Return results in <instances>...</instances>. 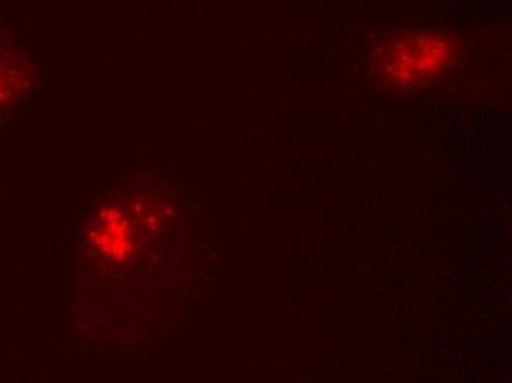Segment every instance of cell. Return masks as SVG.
Returning a JSON list of instances; mask_svg holds the SVG:
<instances>
[{"instance_id": "2", "label": "cell", "mask_w": 512, "mask_h": 383, "mask_svg": "<svg viewBox=\"0 0 512 383\" xmlns=\"http://www.w3.org/2000/svg\"><path fill=\"white\" fill-rule=\"evenodd\" d=\"M90 242L106 260L120 263L134 251V233L130 220L121 208L105 205L92 226Z\"/></svg>"}, {"instance_id": "1", "label": "cell", "mask_w": 512, "mask_h": 383, "mask_svg": "<svg viewBox=\"0 0 512 383\" xmlns=\"http://www.w3.org/2000/svg\"><path fill=\"white\" fill-rule=\"evenodd\" d=\"M460 42L440 30H407L377 43L368 68L374 84L386 90H411L435 82L460 62Z\"/></svg>"}, {"instance_id": "3", "label": "cell", "mask_w": 512, "mask_h": 383, "mask_svg": "<svg viewBox=\"0 0 512 383\" xmlns=\"http://www.w3.org/2000/svg\"><path fill=\"white\" fill-rule=\"evenodd\" d=\"M6 80H5V70H3L2 67H0V101L3 99V87L6 86Z\"/></svg>"}]
</instances>
